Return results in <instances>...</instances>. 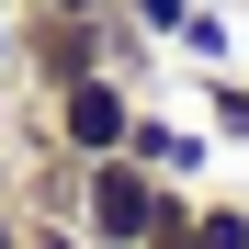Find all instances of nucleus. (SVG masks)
<instances>
[{
  "label": "nucleus",
  "instance_id": "6",
  "mask_svg": "<svg viewBox=\"0 0 249 249\" xmlns=\"http://www.w3.org/2000/svg\"><path fill=\"white\" fill-rule=\"evenodd\" d=\"M193 249H249V193H193Z\"/></svg>",
  "mask_w": 249,
  "mask_h": 249
},
{
  "label": "nucleus",
  "instance_id": "7",
  "mask_svg": "<svg viewBox=\"0 0 249 249\" xmlns=\"http://www.w3.org/2000/svg\"><path fill=\"white\" fill-rule=\"evenodd\" d=\"M170 46H181L193 68H227V12H215V0H193V12H181V34H170Z\"/></svg>",
  "mask_w": 249,
  "mask_h": 249
},
{
  "label": "nucleus",
  "instance_id": "10",
  "mask_svg": "<svg viewBox=\"0 0 249 249\" xmlns=\"http://www.w3.org/2000/svg\"><path fill=\"white\" fill-rule=\"evenodd\" d=\"M0 249H23V204H12V181H0Z\"/></svg>",
  "mask_w": 249,
  "mask_h": 249
},
{
  "label": "nucleus",
  "instance_id": "1",
  "mask_svg": "<svg viewBox=\"0 0 249 249\" xmlns=\"http://www.w3.org/2000/svg\"><path fill=\"white\" fill-rule=\"evenodd\" d=\"M113 34H124V12H46V0H12V79H23V102L113 68Z\"/></svg>",
  "mask_w": 249,
  "mask_h": 249
},
{
  "label": "nucleus",
  "instance_id": "5",
  "mask_svg": "<svg viewBox=\"0 0 249 249\" xmlns=\"http://www.w3.org/2000/svg\"><path fill=\"white\" fill-rule=\"evenodd\" d=\"M204 136H215V147H249V79L238 68H204Z\"/></svg>",
  "mask_w": 249,
  "mask_h": 249
},
{
  "label": "nucleus",
  "instance_id": "9",
  "mask_svg": "<svg viewBox=\"0 0 249 249\" xmlns=\"http://www.w3.org/2000/svg\"><path fill=\"white\" fill-rule=\"evenodd\" d=\"M23 249H91V238H79V215H23Z\"/></svg>",
  "mask_w": 249,
  "mask_h": 249
},
{
  "label": "nucleus",
  "instance_id": "3",
  "mask_svg": "<svg viewBox=\"0 0 249 249\" xmlns=\"http://www.w3.org/2000/svg\"><path fill=\"white\" fill-rule=\"evenodd\" d=\"M136 102H147L136 79L91 68V79H68V91H46V102H34V124H46L68 159H113V147H124V124H136Z\"/></svg>",
  "mask_w": 249,
  "mask_h": 249
},
{
  "label": "nucleus",
  "instance_id": "8",
  "mask_svg": "<svg viewBox=\"0 0 249 249\" xmlns=\"http://www.w3.org/2000/svg\"><path fill=\"white\" fill-rule=\"evenodd\" d=\"M113 12H124V23H136V34H147V46H170V34H181V12H193V0H113Z\"/></svg>",
  "mask_w": 249,
  "mask_h": 249
},
{
  "label": "nucleus",
  "instance_id": "4",
  "mask_svg": "<svg viewBox=\"0 0 249 249\" xmlns=\"http://www.w3.org/2000/svg\"><path fill=\"white\" fill-rule=\"evenodd\" d=\"M124 159H147L159 181H193V193H204V170H215V136H204V124H181V113H159V102H136V124H124Z\"/></svg>",
  "mask_w": 249,
  "mask_h": 249
},
{
  "label": "nucleus",
  "instance_id": "2",
  "mask_svg": "<svg viewBox=\"0 0 249 249\" xmlns=\"http://www.w3.org/2000/svg\"><path fill=\"white\" fill-rule=\"evenodd\" d=\"M170 204H193V181H159L147 159H79V238L91 249H147V227L170 215Z\"/></svg>",
  "mask_w": 249,
  "mask_h": 249
},
{
  "label": "nucleus",
  "instance_id": "11",
  "mask_svg": "<svg viewBox=\"0 0 249 249\" xmlns=\"http://www.w3.org/2000/svg\"><path fill=\"white\" fill-rule=\"evenodd\" d=\"M0 79H12V0H0Z\"/></svg>",
  "mask_w": 249,
  "mask_h": 249
},
{
  "label": "nucleus",
  "instance_id": "12",
  "mask_svg": "<svg viewBox=\"0 0 249 249\" xmlns=\"http://www.w3.org/2000/svg\"><path fill=\"white\" fill-rule=\"evenodd\" d=\"M46 12H113V0H46Z\"/></svg>",
  "mask_w": 249,
  "mask_h": 249
}]
</instances>
